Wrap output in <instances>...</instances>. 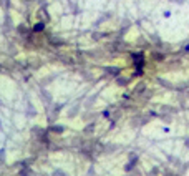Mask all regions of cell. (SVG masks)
<instances>
[{"label": "cell", "mask_w": 189, "mask_h": 176, "mask_svg": "<svg viewBox=\"0 0 189 176\" xmlns=\"http://www.w3.org/2000/svg\"><path fill=\"white\" fill-rule=\"evenodd\" d=\"M172 2H178V3H183L184 0H172Z\"/></svg>", "instance_id": "2"}, {"label": "cell", "mask_w": 189, "mask_h": 176, "mask_svg": "<svg viewBox=\"0 0 189 176\" xmlns=\"http://www.w3.org/2000/svg\"><path fill=\"white\" fill-rule=\"evenodd\" d=\"M43 28H45V25H43L42 22H38V23H37V25L33 27V32H35V33H40V32H42Z\"/></svg>", "instance_id": "1"}]
</instances>
